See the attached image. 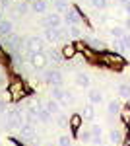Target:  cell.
<instances>
[{"label":"cell","instance_id":"obj_1","mask_svg":"<svg viewBox=\"0 0 130 146\" xmlns=\"http://www.w3.org/2000/svg\"><path fill=\"white\" fill-rule=\"evenodd\" d=\"M43 80L49 86H62V72L58 68H47L43 72Z\"/></svg>","mask_w":130,"mask_h":146},{"label":"cell","instance_id":"obj_2","mask_svg":"<svg viewBox=\"0 0 130 146\" xmlns=\"http://www.w3.org/2000/svg\"><path fill=\"white\" fill-rule=\"evenodd\" d=\"M23 123H25V119H23V113L22 111H18V109H10V111L6 113V125H8L10 129H20Z\"/></svg>","mask_w":130,"mask_h":146},{"label":"cell","instance_id":"obj_3","mask_svg":"<svg viewBox=\"0 0 130 146\" xmlns=\"http://www.w3.org/2000/svg\"><path fill=\"white\" fill-rule=\"evenodd\" d=\"M29 62L35 70H45L47 62H49V56L45 55L43 51L41 53H29Z\"/></svg>","mask_w":130,"mask_h":146},{"label":"cell","instance_id":"obj_4","mask_svg":"<svg viewBox=\"0 0 130 146\" xmlns=\"http://www.w3.org/2000/svg\"><path fill=\"white\" fill-rule=\"evenodd\" d=\"M62 25V14L58 12H47L43 18V27H60Z\"/></svg>","mask_w":130,"mask_h":146},{"label":"cell","instance_id":"obj_5","mask_svg":"<svg viewBox=\"0 0 130 146\" xmlns=\"http://www.w3.org/2000/svg\"><path fill=\"white\" fill-rule=\"evenodd\" d=\"M25 47H27V55H29V53H41V49H43V39L37 37V35L27 37V39H25Z\"/></svg>","mask_w":130,"mask_h":146},{"label":"cell","instance_id":"obj_6","mask_svg":"<svg viewBox=\"0 0 130 146\" xmlns=\"http://www.w3.org/2000/svg\"><path fill=\"white\" fill-rule=\"evenodd\" d=\"M45 39L49 43H58L62 39V29L60 27H45Z\"/></svg>","mask_w":130,"mask_h":146},{"label":"cell","instance_id":"obj_7","mask_svg":"<svg viewBox=\"0 0 130 146\" xmlns=\"http://www.w3.org/2000/svg\"><path fill=\"white\" fill-rule=\"evenodd\" d=\"M66 92L68 90H64L62 86H51V98L56 100L60 105H66V103H68V101H66Z\"/></svg>","mask_w":130,"mask_h":146},{"label":"cell","instance_id":"obj_8","mask_svg":"<svg viewBox=\"0 0 130 146\" xmlns=\"http://www.w3.org/2000/svg\"><path fill=\"white\" fill-rule=\"evenodd\" d=\"M22 43H23V37H20L16 33H10L8 37L2 39V45L8 47V49H18V47H22Z\"/></svg>","mask_w":130,"mask_h":146},{"label":"cell","instance_id":"obj_9","mask_svg":"<svg viewBox=\"0 0 130 146\" xmlns=\"http://www.w3.org/2000/svg\"><path fill=\"white\" fill-rule=\"evenodd\" d=\"M64 22L68 25H80V14H78L76 8H68L64 12Z\"/></svg>","mask_w":130,"mask_h":146},{"label":"cell","instance_id":"obj_10","mask_svg":"<svg viewBox=\"0 0 130 146\" xmlns=\"http://www.w3.org/2000/svg\"><path fill=\"white\" fill-rule=\"evenodd\" d=\"M87 100H89V103H93V105H101L103 103V92L97 90V88H89Z\"/></svg>","mask_w":130,"mask_h":146},{"label":"cell","instance_id":"obj_11","mask_svg":"<svg viewBox=\"0 0 130 146\" xmlns=\"http://www.w3.org/2000/svg\"><path fill=\"white\" fill-rule=\"evenodd\" d=\"M91 144L93 146H103V131L99 125L91 127Z\"/></svg>","mask_w":130,"mask_h":146},{"label":"cell","instance_id":"obj_12","mask_svg":"<svg viewBox=\"0 0 130 146\" xmlns=\"http://www.w3.org/2000/svg\"><path fill=\"white\" fill-rule=\"evenodd\" d=\"M14 33V22L12 20H0V39Z\"/></svg>","mask_w":130,"mask_h":146},{"label":"cell","instance_id":"obj_13","mask_svg":"<svg viewBox=\"0 0 130 146\" xmlns=\"http://www.w3.org/2000/svg\"><path fill=\"white\" fill-rule=\"evenodd\" d=\"M43 107H45V109H47L49 113H51L53 117H56V115L60 113V103H58L56 100H53V98H51V100H47V101H45V103H43Z\"/></svg>","mask_w":130,"mask_h":146},{"label":"cell","instance_id":"obj_14","mask_svg":"<svg viewBox=\"0 0 130 146\" xmlns=\"http://www.w3.org/2000/svg\"><path fill=\"white\" fill-rule=\"evenodd\" d=\"M74 82H76L78 88H89V84H91V78L87 76L86 72H76V76H74Z\"/></svg>","mask_w":130,"mask_h":146},{"label":"cell","instance_id":"obj_15","mask_svg":"<svg viewBox=\"0 0 130 146\" xmlns=\"http://www.w3.org/2000/svg\"><path fill=\"white\" fill-rule=\"evenodd\" d=\"M20 135H22V138H25V140L35 138V129H33V125L31 123H23L22 127H20Z\"/></svg>","mask_w":130,"mask_h":146},{"label":"cell","instance_id":"obj_16","mask_svg":"<svg viewBox=\"0 0 130 146\" xmlns=\"http://www.w3.org/2000/svg\"><path fill=\"white\" fill-rule=\"evenodd\" d=\"M122 140H124V135L120 133L119 129H111V131H109V142H111V144L120 146V144H122Z\"/></svg>","mask_w":130,"mask_h":146},{"label":"cell","instance_id":"obj_17","mask_svg":"<svg viewBox=\"0 0 130 146\" xmlns=\"http://www.w3.org/2000/svg\"><path fill=\"white\" fill-rule=\"evenodd\" d=\"M37 119H39L41 123H51V121H53V115L43 107L41 101H39V105H37Z\"/></svg>","mask_w":130,"mask_h":146},{"label":"cell","instance_id":"obj_18","mask_svg":"<svg viewBox=\"0 0 130 146\" xmlns=\"http://www.w3.org/2000/svg\"><path fill=\"white\" fill-rule=\"evenodd\" d=\"M80 115H82V119H86V121H93V119H95V105H93V103H86Z\"/></svg>","mask_w":130,"mask_h":146},{"label":"cell","instance_id":"obj_19","mask_svg":"<svg viewBox=\"0 0 130 146\" xmlns=\"http://www.w3.org/2000/svg\"><path fill=\"white\" fill-rule=\"evenodd\" d=\"M47 10H49L47 0H33L31 2V12H35V14H47Z\"/></svg>","mask_w":130,"mask_h":146},{"label":"cell","instance_id":"obj_20","mask_svg":"<svg viewBox=\"0 0 130 146\" xmlns=\"http://www.w3.org/2000/svg\"><path fill=\"white\" fill-rule=\"evenodd\" d=\"M76 135H78V140H80V142H84V144H86V142H91V129H82V127H80Z\"/></svg>","mask_w":130,"mask_h":146},{"label":"cell","instance_id":"obj_21","mask_svg":"<svg viewBox=\"0 0 130 146\" xmlns=\"http://www.w3.org/2000/svg\"><path fill=\"white\" fill-rule=\"evenodd\" d=\"M14 12H16L18 16H25V14L31 12V4H27V2H18V4L14 6Z\"/></svg>","mask_w":130,"mask_h":146},{"label":"cell","instance_id":"obj_22","mask_svg":"<svg viewBox=\"0 0 130 146\" xmlns=\"http://www.w3.org/2000/svg\"><path fill=\"white\" fill-rule=\"evenodd\" d=\"M60 53H62V56H64V58H72V56H76L78 49L72 45V43H66V45L62 47V51H60Z\"/></svg>","mask_w":130,"mask_h":146},{"label":"cell","instance_id":"obj_23","mask_svg":"<svg viewBox=\"0 0 130 146\" xmlns=\"http://www.w3.org/2000/svg\"><path fill=\"white\" fill-rule=\"evenodd\" d=\"M109 33H111L113 39H120L122 35L126 33V29H124L122 25H111V27H109Z\"/></svg>","mask_w":130,"mask_h":146},{"label":"cell","instance_id":"obj_24","mask_svg":"<svg viewBox=\"0 0 130 146\" xmlns=\"http://www.w3.org/2000/svg\"><path fill=\"white\" fill-rule=\"evenodd\" d=\"M120 109H122V107H120V103L117 100H111L107 103V113H109V115H119Z\"/></svg>","mask_w":130,"mask_h":146},{"label":"cell","instance_id":"obj_25","mask_svg":"<svg viewBox=\"0 0 130 146\" xmlns=\"http://www.w3.org/2000/svg\"><path fill=\"white\" fill-rule=\"evenodd\" d=\"M82 121H84V119H82V115H80V113L72 115V117H70V129H72L74 133H78V129L82 127Z\"/></svg>","mask_w":130,"mask_h":146},{"label":"cell","instance_id":"obj_26","mask_svg":"<svg viewBox=\"0 0 130 146\" xmlns=\"http://www.w3.org/2000/svg\"><path fill=\"white\" fill-rule=\"evenodd\" d=\"M120 98H124V100H130V84H120L119 88H117Z\"/></svg>","mask_w":130,"mask_h":146},{"label":"cell","instance_id":"obj_27","mask_svg":"<svg viewBox=\"0 0 130 146\" xmlns=\"http://www.w3.org/2000/svg\"><path fill=\"white\" fill-rule=\"evenodd\" d=\"M56 127H60V129H66V127H70V119L62 115V113H58L56 115Z\"/></svg>","mask_w":130,"mask_h":146},{"label":"cell","instance_id":"obj_28","mask_svg":"<svg viewBox=\"0 0 130 146\" xmlns=\"http://www.w3.org/2000/svg\"><path fill=\"white\" fill-rule=\"evenodd\" d=\"M70 6L66 4L64 0H54V12H58V14H64Z\"/></svg>","mask_w":130,"mask_h":146},{"label":"cell","instance_id":"obj_29","mask_svg":"<svg viewBox=\"0 0 130 146\" xmlns=\"http://www.w3.org/2000/svg\"><path fill=\"white\" fill-rule=\"evenodd\" d=\"M105 60H107L111 66H115V64H120V62H122V56H119V55H105Z\"/></svg>","mask_w":130,"mask_h":146},{"label":"cell","instance_id":"obj_30","mask_svg":"<svg viewBox=\"0 0 130 146\" xmlns=\"http://www.w3.org/2000/svg\"><path fill=\"white\" fill-rule=\"evenodd\" d=\"M58 146H72V136L70 135H60L58 136Z\"/></svg>","mask_w":130,"mask_h":146},{"label":"cell","instance_id":"obj_31","mask_svg":"<svg viewBox=\"0 0 130 146\" xmlns=\"http://www.w3.org/2000/svg\"><path fill=\"white\" fill-rule=\"evenodd\" d=\"M89 4H91L95 10H105V8H107V0H89Z\"/></svg>","mask_w":130,"mask_h":146},{"label":"cell","instance_id":"obj_32","mask_svg":"<svg viewBox=\"0 0 130 146\" xmlns=\"http://www.w3.org/2000/svg\"><path fill=\"white\" fill-rule=\"evenodd\" d=\"M120 43H122V49H124V51H130V35L124 33L120 37Z\"/></svg>","mask_w":130,"mask_h":146},{"label":"cell","instance_id":"obj_33","mask_svg":"<svg viewBox=\"0 0 130 146\" xmlns=\"http://www.w3.org/2000/svg\"><path fill=\"white\" fill-rule=\"evenodd\" d=\"M49 56H51L53 60H56V62H62V58H64V56H62V53H56V51H53V49H51Z\"/></svg>","mask_w":130,"mask_h":146},{"label":"cell","instance_id":"obj_34","mask_svg":"<svg viewBox=\"0 0 130 146\" xmlns=\"http://www.w3.org/2000/svg\"><path fill=\"white\" fill-rule=\"evenodd\" d=\"M119 115H122V121H130V107H124V109H120Z\"/></svg>","mask_w":130,"mask_h":146},{"label":"cell","instance_id":"obj_35","mask_svg":"<svg viewBox=\"0 0 130 146\" xmlns=\"http://www.w3.org/2000/svg\"><path fill=\"white\" fill-rule=\"evenodd\" d=\"M122 27H124L126 31H130V16L126 18V20H124V23H122Z\"/></svg>","mask_w":130,"mask_h":146},{"label":"cell","instance_id":"obj_36","mask_svg":"<svg viewBox=\"0 0 130 146\" xmlns=\"http://www.w3.org/2000/svg\"><path fill=\"white\" fill-rule=\"evenodd\" d=\"M4 111H6V101H4L2 98H0V115H2Z\"/></svg>","mask_w":130,"mask_h":146},{"label":"cell","instance_id":"obj_37","mask_svg":"<svg viewBox=\"0 0 130 146\" xmlns=\"http://www.w3.org/2000/svg\"><path fill=\"white\" fill-rule=\"evenodd\" d=\"M124 12H126V16H130V2L124 4Z\"/></svg>","mask_w":130,"mask_h":146},{"label":"cell","instance_id":"obj_38","mask_svg":"<svg viewBox=\"0 0 130 146\" xmlns=\"http://www.w3.org/2000/svg\"><path fill=\"white\" fill-rule=\"evenodd\" d=\"M120 4H126V2H130V0H119Z\"/></svg>","mask_w":130,"mask_h":146}]
</instances>
